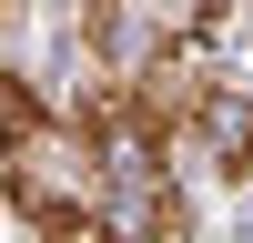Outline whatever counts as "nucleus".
<instances>
[{
	"label": "nucleus",
	"instance_id": "nucleus-1",
	"mask_svg": "<svg viewBox=\"0 0 253 243\" xmlns=\"http://www.w3.org/2000/svg\"><path fill=\"white\" fill-rule=\"evenodd\" d=\"M0 193L41 243H91L101 213H112V162L31 81H0Z\"/></svg>",
	"mask_w": 253,
	"mask_h": 243
},
{
	"label": "nucleus",
	"instance_id": "nucleus-2",
	"mask_svg": "<svg viewBox=\"0 0 253 243\" xmlns=\"http://www.w3.org/2000/svg\"><path fill=\"white\" fill-rule=\"evenodd\" d=\"M182 142H193L223 182H243V172H253V81H213L203 112L182 122Z\"/></svg>",
	"mask_w": 253,
	"mask_h": 243
},
{
	"label": "nucleus",
	"instance_id": "nucleus-3",
	"mask_svg": "<svg viewBox=\"0 0 253 243\" xmlns=\"http://www.w3.org/2000/svg\"><path fill=\"white\" fill-rule=\"evenodd\" d=\"M122 10L142 20V51H162V40H193V51H203V40L223 31L233 0H122Z\"/></svg>",
	"mask_w": 253,
	"mask_h": 243
}]
</instances>
